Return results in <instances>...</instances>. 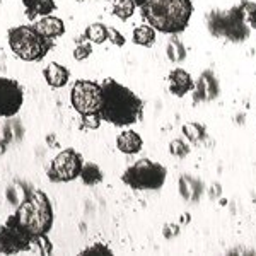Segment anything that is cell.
Segmentation results:
<instances>
[{"mask_svg":"<svg viewBox=\"0 0 256 256\" xmlns=\"http://www.w3.org/2000/svg\"><path fill=\"white\" fill-rule=\"evenodd\" d=\"M144 104L134 90L114 79L101 82V106L99 116L114 126H130L142 120Z\"/></svg>","mask_w":256,"mask_h":256,"instance_id":"1","label":"cell"},{"mask_svg":"<svg viewBox=\"0 0 256 256\" xmlns=\"http://www.w3.org/2000/svg\"><path fill=\"white\" fill-rule=\"evenodd\" d=\"M140 12L156 31L178 34L188 28L193 4L192 0H146Z\"/></svg>","mask_w":256,"mask_h":256,"instance_id":"2","label":"cell"},{"mask_svg":"<svg viewBox=\"0 0 256 256\" xmlns=\"http://www.w3.org/2000/svg\"><path fill=\"white\" fill-rule=\"evenodd\" d=\"M12 216L28 234H31L34 241L41 236H46L55 220L52 202L44 192H34L19 205Z\"/></svg>","mask_w":256,"mask_h":256,"instance_id":"3","label":"cell"},{"mask_svg":"<svg viewBox=\"0 0 256 256\" xmlns=\"http://www.w3.org/2000/svg\"><path fill=\"white\" fill-rule=\"evenodd\" d=\"M9 46L16 56L24 62H41L55 46V41L41 36L32 26H16L7 34Z\"/></svg>","mask_w":256,"mask_h":256,"instance_id":"4","label":"cell"},{"mask_svg":"<svg viewBox=\"0 0 256 256\" xmlns=\"http://www.w3.org/2000/svg\"><path fill=\"white\" fill-rule=\"evenodd\" d=\"M166 168L150 159H140L122 174V181L134 190H159L166 181Z\"/></svg>","mask_w":256,"mask_h":256,"instance_id":"5","label":"cell"},{"mask_svg":"<svg viewBox=\"0 0 256 256\" xmlns=\"http://www.w3.org/2000/svg\"><path fill=\"white\" fill-rule=\"evenodd\" d=\"M34 246V239L22 229L14 216L0 226V253L2 254H19L24 251H31Z\"/></svg>","mask_w":256,"mask_h":256,"instance_id":"6","label":"cell"},{"mask_svg":"<svg viewBox=\"0 0 256 256\" xmlns=\"http://www.w3.org/2000/svg\"><path fill=\"white\" fill-rule=\"evenodd\" d=\"M84 159L74 148H65L55 159L52 160L48 168V180L52 183H68L80 176V169Z\"/></svg>","mask_w":256,"mask_h":256,"instance_id":"7","label":"cell"},{"mask_svg":"<svg viewBox=\"0 0 256 256\" xmlns=\"http://www.w3.org/2000/svg\"><path fill=\"white\" fill-rule=\"evenodd\" d=\"M70 102L72 108L84 116V114L99 113L101 106V84L92 80H77L70 90Z\"/></svg>","mask_w":256,"mask_h":256,"instance_id":"8","label":"cell"},{"mask_svg":"<svg viewBox=\"0 0 256 256\" xmlns=\"http://www.w3.org/2000/svg\"><path fill=\"white\" fill-rule=\"evenodd\" d=\"M244 16L241 9H234L230 12H214L210 18V30L214 34L227 36L230 40L248 38V30L244 28Z\"/></svg>","mask_w":256,"mask_h":256,"instance_id":"9","label":"cell"},{"mask_svg":"<svg viewBox=\"0 0 256 256\" xmlns=\"http://www.w3.org/2000/svg\"><path fill=\"white\" fill-rule=\"evenodd\" d=\"M24 102V92L18 80L0 76V118H12Z\"/></svg>","mask_w":256,"mask_h":256,"instance_id":"10","label":"cell"},{"mask_svg":"<svg viewBox=\"0 0 256 256\" xmlns=\"http://www.w3.org/2000/svg\"><path fill=\"white\" fill-rule=\"evenodd\" d=\"M32 26L36 28V31H38L41 36H44V38H48V40H53V41L56 38H60V36H64V32H65L64 20L60 18H55V16H52V14L36 19Z\"/></svg>","mask_w":256,"mask_h":256,"instance_id":"11","label":"cell"},{"mask_svg":"<svg viewBox=\"0 0 256 256\" xmlns=\"http://www.w3.org/2000/svg\"><path fill=\"white\" fill-rule=\"evenodd\" d=\"M195 84L192 80V76L183 68H176L169 74V90L172 96L183 98L184 94H188L190 90H193Z\"/></svg>","mask_w":256,"mask_h":256,"instance_id":"12","label":"cell"},{"mask_svg":"<svg viewBox=\"0 0 256 256\" xmlns=\"http://www.w3.org/2000/svg\"><path fill=\"white\" fill-rule=\"evenodd\" d=\"M43 77L46 80V84L53 89H62L68 84L70 79V70L67 67H64L62 64L52 62L48 64L43 70Z\"/></svg>","mask_w":256,"mask_h":256,"instance_id":"13","label":"cell"},{"mask_svg":"<svg viewBox=\"0 0 256 256\" xmlns=\"http://www.w3.org/2000/svg\"><path fill=\"white\" fill-rule=\"evenodd\" d=\"M24 14H26L28 20L34 22L36 19L50 16L56 9L55 0H22Z\"/></svg>","mask_w":256,"mask_h":256,"instance_id":"14","label":"cell"},{"mask_svg":"<svg viewBox=\"0 0 256 256\" xmlns=\"http://www.w3.org/2000/svg\"><path fill=\"white\" fill-rule=\"evenodd\" d=\"M142 146H144L142 137L134 130H125L116 137V147L123 154H128V156L137 154V152L142 150Z\"/></svg>","mask_w":256,"mask_h":256,"instance_id":"15","label":"cell"},{"mask_svg":"<svg viewBox=\"0 0 256 256\" xmlns=\"http://www.w3.org/2000/svg\"><path fill=\"white\" fill-rule=\"evenodd\" d=\"M218 94V86L217 80L214 77L212 72H204L196 84V90H195V99L196 101H208V99H214Z\"/></svg>","mask_w":256,"mask_h":256,"instance_id":"16","label":"cell"},{"mask_svg":"<svg viewBox=\"0 0 256 256\" xmlns=\"http://www.w3.org/2000/svg\"><path fill=\"white\" fill-rule=\"evenodd\" d=\"M82 40H88L90 41L92 44H101L108 40V26L101 22H94V24H89L86 28L84 34H82Z\"/></svg>","mask_w":256,"mask_h":256,"instance_id":"17","label":"cell"},{"mask_svg":"<svg viewBox=\"0 0 256 256\" xmlns=\"http://www.w3.org/2000/svg\"><path fill=\"white\" fill-rule=\"evenodd\" d=\"M134 43L140 44V46H152L156 43V30L150 26V24H142V26H137L134 30V36H132Z\"/></svg>","mask_w":256,"mask_h":256,"instance_id":"18","label":"cell"},{"mask_svg":"<svg viewBox=\"0 0 256 256\" xmlns=\"http://www.w3.org/2000/svg\"><path fill=\"white\" fill-rule=\"evenodd\" d=\"M79 178H82V183L88 184V186H96V184H99L102 181V171L98 164L86 162V164H82Z\"/></svg>","mask_w":256,"mask_h":256,"instance_id":"19","label":"cell"},{"mask_svg":"<svg viewBox=\"0 0 256 256\" xmlns=\"http://www.w3.org/2000/svg\"><path fill=\"white\" fill-rule=\"evenodd\" d=\"M135 2L134 0H114L113 4V14L116 16L118 19L122 20H128L134 16L135 12Z\"/></svg>","mask_w":256,"mask_h":256,"instance_id":"20","label":"cell"},{"mask_svg":"<svg viewBox=\"0 0 256 256\" xmlns=\"http://www.w3.org/2000/svg\"><path fill=\"white\" fill-rule=\"evenodd\" d=\"M166 55L168 58L171 62H181L186 56V50H184L183 43H181L180 40L176 38V36H172L171 41L168 43V48H166Z\"/></svg>","mask_w":256,"mask_h":256,"instance_id":"21","label":"cell"},{"mask_svg":"<svg viewBox=\"0 0 256 256\" xmlns=\"http://www.w3.org/2000/svg\"><path fill=\"white\" fill-rule=\"evenodd\" d=\"M183 134L190 142L195 144V142H200L202 138H205V128L202 125H198V123H186V125L183 126Z\"/></svg>","mask_w":256,"mask_h":256,"instance_id":"22","label":"cell"},{"mask_svg":"<svg viewBox=\"0 0 256 256\" xmlns=\"http://www.w3.org/2000/svg\"><path fill=\"white\" fill-rule=\"evenodd\" d=\"M169 150H171V154L176 156V158H186V156L190 154V150H192V147H190L184 140L176 138V140H172V142H171Z\"/></svg>","mask_w":256,"mask_h":256,"instance_id":"23","label":"cell"},{"mask_svg":"<svg viewBox=\"0 0 256 256\" xmlns=\"http://www.w3.org/2000/svg\"><path fill=\"white\" fill-rule=\"evenodd\" d=\"M90 53H92V43H86L84 40H80L79 43H77L76 50H74V58H76L77 62H82L86 58H89Z\"/></svg>","mask_w":256,"mask_h":256,"instance_id":"24","label":"cell"},{"mask_svg":"<svg viewBox=\"0 0 256 256\" xmlns=\"http://www.w3.org/2000/svg\"><path fill=\"white\" fill-rule=\"evenodd\" d=\"M101 116H99V113H90V114H84L82 116V122H80V126L82 128H88V130H94V128H98L101 125Z\"/></svg>","mask_w":256,"mask_h":256,"instance_id":"25","label":"cell"},{"mask_svg":"<svg viewBox=\"0 0 256 256\" xmlns=\"http://www.w3.org/2000/svg\"><path fill=\"white\" fill-rule=\"evenodd\" d=\"M80 254H113V251H111L108 246L101 244V242H96V244L88 246L86 250H82Z\"/></svg>","mask_w":256,"mask_h":256,"instance_id":"26","label":"cell"},{"mask_svg":"<svg viewBox=\"0 0 256 256\" xmlns=\"http://www.w3.org/2000/svg\"><path fill=\"white\" fill-rule=\"evenodd\" d=\"M108 40L114 46H123V44H125V36L118 30H114V28H108Z\"/></svg>","mask_w":256,"mask_h":256,"instance_id":"27","label":"cell"},{"mask_svg":"<svg viewBox=\"0 0 256 256\" xmlns=\"http://www.w3.org/2000/svg\"><path fill=\"white\" fill-rule=\"evenodd\" d=\"M162 232H164V236H166V238H172L174 234H180V229H178V226H166Z\"/></svg>","mask_w":256,"mask_h":256,"instance_id":"28","label":"cell"},{"mask_svg":"<svg viewBox=\"0 0 256 256\" xmlns=\"http://www.w3.org/2000/svg\"><path fill=\"white\" fill-rule=\"evenodd\" d=\"M251 7H253V9H248L246 14H248V20L253 24V28L256 30V6H251Z\"/></svg>","mask_w":256,"mask_h":256,"instance_id":"29","label":"cell"},{"mask_svg":"<svg viewBox=\"0 0 256 256\" xmlns=\"http://www.w3.org/2000/svg\"><path fill=\"white\" fill-rule=\"evenodd\" d=\"M134 2H135V6H137V7H142L146 0H134Z\"/></svg>","mask_w":256,"mask_h":256,"instance_id":"30","label":"cell"},{"mask_svg":"<svg viewBox=\"0 0 256 256\" xmlns=\"http://www.w3.org/2000/svg\"><path fill=\"white\" fill-rule=\"evenodd\" d=\"M0 226H2V224H0Z\"/></svg>","mask_w":256,"mask_h":256,"instance_id":"31","label":"cell"}]
</instances>
